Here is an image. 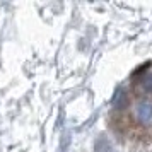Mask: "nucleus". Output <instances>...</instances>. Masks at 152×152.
I'll return each mask as SVG.
<instances>
[{
  "instance_id": "nucleus-1",
  "label": "nucleus",
  "mask_w": 152,
  "mask_h": 152,
  "mask_svg": "<svg viewBox=\"0 0 152 152\" xmlns=\"http://www.w3.org/2000/svg\"><path fill=\"white\" fill-rule=\"evenodd\" d=\"M135 116H137V120L140 123L144 125L152 123V101H149V99L140 101L137 104V108H135Z\"/></svg>"
},
{
  "instance_id": "nucleus-2",
  "label": "nucleus",
  "mask_w": 152,
  "mask_h": 152,
  "mask_svg": "<svg viewBox=\"0 0 152 152\" xmlns=\"http://www.w3.org/2000/svg\"><path fill=\"white\" fill-rule=\"evenodd\" d=\"M113 108L115 110H125L126 106H128V94H126V91L123 87H118L115 91V96H113Z\"/></svg>"
},
{
  "instance_id": "nucleus-3",
  "label": "nucleus",
  "mask_w": 152,
  "mask_h": 152,
  "mask_svg": "<svg viewBox=\"0 0 152 152\" xmlns=\"http://www.w3.org/2000/svg\"><path fill=\"white\" fill-rule=\"evenodd\" d=\"M140 84H142L144 91H147V92H151L152 94V74H147L145 77H142Z\"/></svg>"
}]
</instances>
